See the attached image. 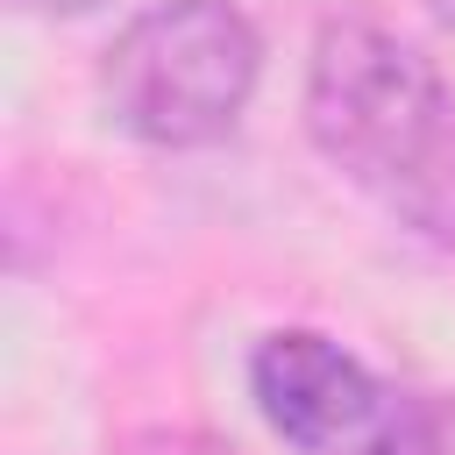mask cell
I'll use <instances>...</instances> for the list:
<instances>
[{"mask_svg":"<svg viewBox=\"0 0 455 455\" xmlns=\"http://www.w3.org/2000/svg\"><path fill=\"white\" fill-rule=\"evenodd\" d=\"M313 149L405 235L455 256V92L398 28L334 14L306 64Z\"/></svg>","mask_w":455,"mask_h":455,"instance_id":"cell-1","label":"cell"},{"mask_svg":"<svg viewBox=\"0 0 455 455\" xmlns=\"http://www.w3.org/2000/svg\"><path fill=\"white\" fill-rule=\"evenodd\" d=\"M263 71V36L235 0H149L100 57V107L149 149L220 142Z\"/></svg>","mask_w":455,"mask_h":455,"instance_id":"cell-2","label":"cell"},{"mask_svg":"<svg viewBox=\"0 0 455 455\" xmlns=\"http://www.w3.org/2000/svg\"><path fill=\"white\" fill-rule=\"evenodd\" d=\"M249 391H256V412L270 419V434L291 441V448H306V455L363 441L384 419V405H391L377 391V377L341 341H327L313 327L270 334L249 355Z\"/></svg>","mask_w":455,"mask_h":455,"instance_id":"cell-3","label":"cell"},{"mask_svg":"<svg viewBox=\"0 0 455 455\" xmlns=\"http://www.w3.org/2000/svg\"><path fill=\"white\" fill-rule=\"evenodd\" d=\"M355 455H448V427L427 398H398L384 405V419L355 441Z\"/></svg>","mask_w":455,"mask_h":455,"instance_id":"cell-4","label":"cell"},{"mask_svg":"<svg viewBox=\"0 0 455 455\" xmlns=\"http://www.w3.org/2000/svg\"><path fill=\"white\" fill-rule=\"evenodd\" d=\"M114 455H220V448H213V441H199V434H185V427H156V434L121 441Z\"/></svg>","mask_w":455,"mask_h":455,"instance_id":"cell-5","label":"cell"},{"mask_svg":"<svg viewBox=\"0 0 455 455\" xmlns=\"http://www.w3.org/2000/svg\"><path fill=\"white\" fill-rule=\"evenodd\" d=\"M21 14H100V7H114V0H14Z\"/></svg>","mask_w":455,"mask_h":455,"instance_id":"cell-6","label":"cell"},{"mask_svg":"<svg viewBox=\"0 0 455 455\" xmlns=\"http://www.w3.org/2000/svg\"><path fill=\"white\" fill-rule=\"evenodd\" d=\"M427 14H434L441 28H455V0H427Z\"/></svg>","mask_w":455,"mask_h":455,"instance_id":"cell-7","label":"cell"}]
</instances>
